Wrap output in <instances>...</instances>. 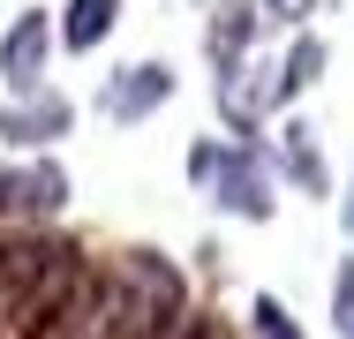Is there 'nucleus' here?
<instances>
[{
	"label": "nucleus",
	"instance_id": "nucleus-1",
	"mask_svg": "<svg viewBox=\"0 0 354 339\" xmlns=\"http://www.w3.org/2000/svg\"><path fill=\"white\" fill-rule=\"evenodd\" d=\"M106 294H113V309H106V339H151V332H166V324L189 309L181 271L166 264L158 249H129V257H113Z\"/></svg>",
	"mask_w": 354,
	"mask_h": 339
},
{
	"label": "nucleus",
	"instance_id": "nucleus-2",
	"mask_svg": "<svg viewBox=\"0 0 354 339\" xmlns=\"http://www.w3.org/2000/svg\"><path fill=\"white\" fill-rule=\"evenodd\" d=\"M189 174L212 189L218 211H234V219H272L279 211V181H272V166H264V151L257 143H204L196 158H189Z\"/></svg>",
	"mask_w": 354,
	"mask_h": 339
},
{
	"label": "nucleus",
	"instance_id": "nucleus-3",
	"mask_svg": "<svg viewBox=\"0 0 354 339\" xmlns=\"http://www.w3.org/2000/svg\"><path fill=\"white\" fill-rule=\"evenodd\" d=\"M166 98H174V68H166V61H136V68H113V75L98 83V113H106V121H121V129L151 121V113H158Z\"/></svg>",
	"mask_w": 354,
	"mask_h": 339
},
{
	"label": "nucleus",
	"instance_id": "nucleus-4",
	"mask_svg": "<svg viewBox=\"0 0 354 339\" xmlns=\"http://www.w3.org/2000/svg\"><path fill=\"white\" fill-rule=\"evenodd\" d=\"M68 203V174L53 166V158H38V166H0V226H15V219H53Z\"/></svg>",
	"mask_w": 354,
	"mask_h": 339
},
{
	"label": "nucleus",
	"instance_id": "nucleus-5",
	"mask_svg": "<svg viewBox=\"0 0 354 339\" xmlns=\"http://www.w3.org/2000/svg\"><path fill=\"white\" fill-rule=\"evenodd\" d=\"M75 129V106L61 98V91H15V106L0 113V136L15 143V151H46V143H61V136Z\"/></svg>",
	"mask_w": 354,
	"mask_h": 339
},
{
	"label": "nucleus",
	"instance_id": "nucleus-6",
	"mask_svg": "<svg viewBox=\"0 0 354 339\" xmlns=\"http://www.w3.org/2000/svg\"><path fill=\"white\" fill-rule=\"evenodd\" d=\"M46 61H53V15H15L8 23V38H0V75H8V91H38L46 83Z\"/></svg>",
	"mask_w": 354,
	"mask_h": 339
},
{
	"label": "nucleus",
	"instance_id": "nucleus-7",
	"mask_svg": "<svg viewBox=\"0 0 354 339\" xmlns=\"http://www.w3.org/2000/svg\"><path fill=\"white\" fill-rule=\"evenodd\" d=\"M113 23H121V0H68L61 8V46L68 53H91V46L113 38Z\"/></svg>",
	"mask_w": 354,
	"mask_h": 339
},
{
	"label": "nucleus",
	"instance_id": "nucleus-8",
	"mask_svg": "<svg viewBox=\"0 0 354 339\" xmlns=\"http://www.w3.org/2000/svg\"><path fill=\"white\" fill-rule=\"evenodd\" d=\"M279 166L294 174V189H309V196H324V181H332V174H324V151H317V129H309V121H286V129H279Z\"/></svg>",
	"mask_w": 354,
	"mask_h": 339
},
{
	"label": "nucleus",
	"instance_id": "nucleus-9",
	"mask_svg": "<svg viewBox=\"0 0 354 339\" xmlns=\"http://www.w3.org/2000/svg\"><path fill=\"white\" fill-rule=\"evenodd\" d=\"M257 23H264V8H257V0H241V8H218V23H212V53H218V68H241V61H249V46H257Z\"/></svg>",
	"mask_w": 354,
	"mask_h": 339
},
{
	"label": "nucleus",
	"instance_id": "nucleus-10",
	"mask_svg": "<svg viewBox=\"0 0 354 339\" xmlns=\"http://www.w3.org/2000/svg\"><path fill=\"white\" fill-rule=\"evenodd\" d=\"M317 68H324V38H294V46H286V61H279V75H272V106L301 98V91L317 83Z\"/></svg>",
	"mask_w": 354,
	"mask_h": 339
},
{
	"label": "nucleus",
	"instance_id": "nucleus-11",
	"mask_svg": "<svg viewBox=\"0 0 354 339\" xmlns=\"http://www.w3.org/2000/svg\"><path fill=\"white\" fill-rule=\"evenodd\" d=\"M249 332H257V339H301V324L286 317L279 294H257V302H249Z\"/></svg>",
	"mask_w": 354,
	"mask_h": 339
},
{
	"label": "nucleus",
	"instance_id": "nucleus-12",
	"mask_svg": "<svg viewBox=\"0 0 354 339\" xmlns=\"http://www.w3.org/2000/svg\"><path fill=\"white\" fill-rule=\"evenodd\" d=\"M332 317H339V339H354V257L339 264V279H332Z\"/></svg>",
	"mask_w": 354,
	"mask_h": 339
},
{
	"label": "nucleus",
	"instance_id": "nucleus-13",
	"mask_svg": "<svg viewBox=\"0 0 354 339\" xmlns=\"http://www.w3.org/2000/svg\"><path fill=\"white\" fill-rule=\"evenodd\" d=\"M181 339H226V324H212V317H189V324H181Z\"/></svg>",
	"mask_w": 354,
	"mask_h": 339
},
{
	"label": "nucleus",
	"instance_id": "nucleus-14",
	"mask_svg": "<svg viewBox=\"0 0 354 339\" xmlns=\"http://www.w3.org/2000/svg\"><path fill=\"white\" fill-rule=\"evenodd\" d=\"M257 8H272V15H286V23H294V15H309V0H257Z\"/></svg>",
	"mask_w": 354,
	"mask_h": 339
},
{
	"label": "nucleus",
	"instance_id": "nucleus-15",
	"mask_svg": "<svg viewBox=\"0 0 354 339\" xmlns=\"http://www.w3.org/2000/svg\"><path fill=\"white\" fill-rule=\"evenodd\" d=\"M339 226H347V234H354V196H347V203H339Z\"/></svg>",
	"mask_w": 354,
	"mask_h": 339
}]
</instances>
